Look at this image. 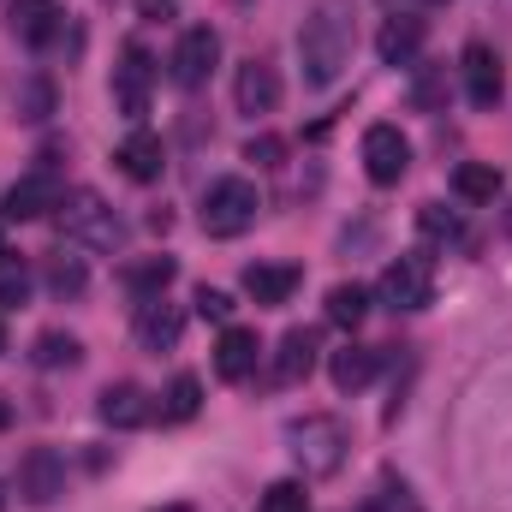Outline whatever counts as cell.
<instances>
[{
  "mask_svg": "<svg viewBox=\"0 0 512 512\" xmlns=\"http://www.w3.org/2000/svg\"><path fill=\"white\" fill-rule=\"evenodd\" d=\"M54 221H60L66 245H84V251H120V239H126L120 215L96 191H66L60 209H54Z\"/></svg>",
  "mask_w": 512,
  "mask_h": 512,
  "instance_id": "obj_3",
  "label": "cell"
},
{
  "mask_svg": "<svg viewBox=\"0 0 512 512\" xmlns=\"http://www.w3.org/2000/svg\"><path fill=\"white\" fill-rule=\"evenodd\" d=\"M197 316H203V322H221V328H233V298H227L221 286H197Z\"/></svg>",
  "mask_w": 512,
  "mask_h": 512,
  "instance_id": "obj_31",
  "label": "cell"
},
{
  "mask_svg": "<svg viewBox=\"0 0 512 512\" xmlns=\"http://www.w3.org/2000/svg\"><path fill=\"white\" fill-rule=\"evenodd\" d=\"M364 316H370V292H364L358 280H340V286L328 292V322H334V328H358Z\"/></svg>",
  "mask_w": 512,
  "mask_h": 512,
  "instance_id": "obj_25",
  "label": "cell"
},
{
  "mask_svg": "<svg viewBox=\"0 0 512 512\" xmlns=\"http://www.w3.org/2000/svg\"><path fill=\"white\" fill-rule=\"evenodd\" d=\"M137 12H143L149 24H167V18H173L179 6H173V0H137Z\"/></svg>",
  "mask_w": 512,
  "mask_h": 512,
  "instance_id": "obj_34",
  "label": "cell"
},
{
  "mask_svg": "<svg viewBox=\"0 0 512 512\" xmlns=\"http://www.w3.org/2000/svg\"><path fill=\"white\" fill-rule=\"evenodd\" d=\"M417 227H423L429 239H459V215H453L447 203H423V209H417Z\"/></svg>",
  "mask_w": 512,
  "mask_h": 512,
  "instance_id": "obj_30",
  "label": "cell"
},
{
  "mask_svg": "<svg viewBox=\"0 0 512 512\" xmlns=\"http://www.w3.org/2000/svg\"><path fill=\"white\" fill-rule=\"evenodd\" d=\"M114 161H120V173H126V179L155 185V179H161V167H167V149H161V137H155V131H131L126 143L114 149Z\"/></svg>",
  "mask_w": 512,
  "mask_h": 512,
  "instance_id": "obj_16",
  "label": "cell"
},
{
  "mask_svg": "<svg viewBox=\"0 0 512 512\" xmlns=\"http://www.w3.org/2000/svg\"><path fill=\"white\" fill-rule=\"evenodd\" d=\"M453 191H459L465 203H495V197H501V167H489V161H459V167H453Z\"/></svg>",
  "mask_w": 512,
  "mask_h": 512,
  "instance_id": "obj_22",
  "label": "cell"
},
{
  "mask_svg": "<svg viewBox=\"0 0 512 512\" xmlns=\"http://www.w3.org/2000/svg\"><path fill=\"white\" fill-rule=\"evenodd\" d=\"M215 66H221V36H215L209 24H191V30L179 36L173 60H167L173 84H179V90H197V84H209V72H215Z\"/></svg>",
  "mask_w": 512,
  "mask_h": 512,
  "instance_id": "obj_6",
  "label": "cell"
},
{
  "mask_svg": "<svg viewBox=\"0 0 512 512\" xmlns=\"http://www.w3.org/2000/svg\"><path fill=\"white\" fill-rule=\"evenodd\" d=\"M12 102H18V120H48V114H54V84H48L42 72H30Z\"/></svg>",
  "mask_w": 512,
  "mask_h": 512,
  "instance_id": "obj_26",
  "label": "cell"
},
{
  "mask_svg": "<svg viewBox=\"0 0 512 512\" xmlns=\"http://www.w3.org/2000/svg\"><path fill=\"white\" fill-rule=\"evenodd\" d=\"M233 102H239V114H251V120L280 108V78H274L268 60H245V66H239V78H233Z\"/></svg>",
  "mask_w": 512,
  "mask_h": 512,
  "instance_id": "obj_13",
  "label": "cell"
},
{
  "mask_svg": "<svg viewBox=\"0 0 512 512\" xmlns=\"http://www.w3.org/2000/svg\"><path fill=\"white\" fill-rule=\"evenodd\" d=\"M376 370H382V352L376 346H340L334 352V364H328V376L340 393H358V387L376 382Z\"/></svg>",
  "mask_w": 512,
  "mask_h": 512,
  "instance_id": "obj_19",
  "label": "cell"
},
{
  "mask_svg": "<svg viewBox=\"0 0 512 512\" xmlns=\"http://www.w3.org/2000/svg\"><path fill=\"white\" fill-rule=\"evenodd\" d=\"M60 179L48 173V167H36V173H24L12 191H6V221H42V215H54L60 209Z\"/></svg>",
  "mask_w": 512,
  "mask_h": 512,
  "instance_id": "obj_11",
  "label": "cell"
},
{
  "mask_svg": "<svg viewBox=\"0 0 512 512\" xmlns=\"http://www.w3.org/2000/svg\"><path fill=\"white\" fill-rule=\"evenodd\" d=\"M84 286H90V274H84L78 256H54L48 262V292L54 298H84Z\"/></svg>",
  "mask_w": 512,
  "mask_h": 512,
  "instance_id": "obj_27",
  "label": "cell"
},
{
  "mask_svg": "<svg viewBox=\"0 0 512 512\" xmlns=\"http://www.w3.org/2000/svg\"><path fill=\"white\" fill-rule=\"evenodd\" d=\"M429 298H435V262L423 251L393 256L387 274H382V304L387 310H423Z\"/></svg>",
  "mask_w": 512,
  "mask_h": 512,
  "instance_id": "obj_5",
  "label": "cell"
},
{
  "mask_svg": "<svg viewBox=\"0 0 512 512\" xmlns=\"http://www.w3.org/2000/svg\"><path fill=\"white\" fill-rule=\"evenodd\" d=\"M405 167H411L405 131L399 126H370L364 131V173H370V185H399Z\"/></svg>",
  "mask_w": 512,
  "mask_h": 512,
  "instance_id": "obj_8",
  "label": "cell"
},
{
  "mask_svg": "<svg viewBox=\"0 0 512 512\" xmlns=\"http://www.w3.org/2000/svg\"><path fill=\"white\" fill-rule=\"evenodd\" d=\"M0 352H6V328H0Z\"/></svg>",
  "mask_w": 512,
  "mask_h": 512,
  "instance_id": "obj_39",
  "label": "cell"
},
{
  "mask_svg": "<svg viewBox=\"0 0 512 512\" xmlns=\"http://www.w3.org/2000/svg\"><path fill=\"white\" fill-rule=\"evenodd\" d=\"M30 262L24 256H12V251H0V304H24L30 298Z\"/></svg>",
  "mask_w": 512,
  "mask_h": 512,
  "instance_id": "obj_28",
  "label": "cell"
},
{
  "mask_svg": "<svg viewBox=\"0 0 512 512\" xmlns=\"http://www.w3.org/2000/svg\"><path fill=\"white\" fill-rule=\"evenodd\" d=\"M6 423H12V405H6V399H0V429H6Z\"/></svg>",
  "mask_w": 512,
  "mask_h": 512,
  "instance_id": "obj_35",
  "label": "cell"
},
{
  "mask_svg": "<svg viewBox=\"0 0 512 512\" xmlns=\"http://www.w3.org/2000/svg\"><path fill=\"white\" fill-rule=\"evenodd\" d=\"M173 256H143V262H131L126 268V286L137 292V298H161L167 286H173Z\"/></svg>",
  "mask_w": 512,
  "mask_h": 512,
  "instance_id": "obj_24",
  "label": "cell"
},
{
  "mask_svg": "<svg viewBox=\"0 0 512 512\" xmlns=\"http://www.w3.org/2000/svg\"><path fill=\"white\" fill-rule=\"evenodd\" d=\"M179 334H185L179 304H167V298H143V304H137V340H143L149 352H173Z\"/></svg>",
  "mask_w": 512,
  "mask_h": 512,
  "instance_id": "obj_14",
  "label": "cell"
},
{
  "mask_svg": "<svg viewBox=\"0 0 512 512\" xmlns=\"http://www.w3.org/2000/svg\"><path fill=\"white\" fill-rule=\"evenodd\" d=\"M203 411V382L197 376H173L161 393V423H191Z\"/></svg>",
  "mask_w": 512,
  "mask_h": 512,
  "instance_id": "obj_23",
  "label": "cell"
},
{
  "mask_svg": "<svg viewBox=\"0 0 512 512\" xmlns=\"http://www.w3.org/2000/svg\"><path fill=\"white\" fill-rule=\"evenodd\" d=\"M96 411H102V423H108V429H137V423H149V399H143V387H131V382L102 387Z\"/></svg>",
  "mask_w": 512,
  "mask_h": 512,
  "instance_id": "obj_18",
  "label": "cell"
},
{
  "mask_svg": "<svg viewBox=\"0 0 512 512\" xmlns=\"http://www.w3.org/2000/svg\"><path fill=\"white\" fill-rule=\"evenodd\" d=\"M18 495H24L30 507H48L54 495H66V459H60L54 447H30V453L18 459Z\"/></svg>",
  "mask_w": 512,
  "mask_h": 512,
  "instance_id": "obj_10",
  "label": "cell"
},
{
  "mask_svg": "<svg viewBox=\"0 0 512 512\" xmlns=\"http://www.w3.org/2000/svg\"><path fill=\"white\" fill-rule=\"evenodd\" d=\"M501 221H507V239H512V203H507V215H501Z\"/></svg>",
  "mask_w": 512,
  "mask_h": 512,
  "instance_id": "obj_36",
  "label": "cell"
},
{
  "mask_svg": "<svg viewBox=\"0 0 512 512\" xmlns=\"http://www.w3.org/2000/svg\"><path fill=\"white\" fill-rule=\"evenodd\" d=\"M60 12H54V0H12V12H6V24L30 42V48H42V42H54V24Z\"/></svg>",
  "mask_w": 512,
  "mask_h": 512,
  "instance_id": "obj_21",
  "label": "cell"
},
{
  "mask_svg": "<svg viewBox=\"0 0 512 512\" xmlns=\"http://www.w3.org/2000/svg\"><path fill=\"white\" fill-rule=\"evenodd\" d=\"M286 453H292V465H298L304 483H322V477H334V471L346 465L352 429H346L340 417H328V411L292 417V423H286Z\"/></svg>",
  "mask_w": 512,
  "mask_h": 512,
  "instance_id": "obj_2",
  "label": "cell"
},
{
  "mask_svg": "<svg viewBox=\"0 0 512 512\" xmlns=\"http://www.w3.org/2000/svg\"><path fill=\"white\" fill-rule=\"evenodd\" d=\"M256 364H262V340H256V328H221L215 376H221V382H251Z\"/></svg>",
  "mask_w": 512,
  "mask_h": 512,
  "instance_id": "obj_12",
  "label": "cell"
},
{
  "mask_svg": "<svg viewBox=\"0 0 512 512\" xmlns=\"http://www.w3.org/2000/svg\"><path fill=\"white\" fill-rule=\"evenodd\" d=\"M256 209H262V197H256L251 179H215L203 191V233L209 239H239V233L256 227Z\"/></svg>",
  "mask_w": 512,
  "mask_h": 512,
  "instance_id": "obj_4",
  "label": "cell"
},
{
  "mask_svg": "<svg viewBox=\"0 0 512 512\" xmlns=\"http://www.w3.org/2000/svg\"><path fill=\"white\" fill-rule=\"evenodd\" d=\"M262 512H310L304 483H274V489H268V501H262Z\"/></svg>",
  "mask_w": 512,
  "mask_h": 512,
  "instance_id": "obj_32",
  "label": "cell"
},
{
  "mask_svg": "<svg viewBox=\"0 0 512 512\" xmlns=\"http://www.w3.org/2000/svg\"><path fill=\"white\" fill-rule=\"evenodd\" d=\"M352 48H358V6H352V0H316L310 18H304V30H298L304 84H310V90L340 84V72L352 66Z\"/></svg>",
  "mask_w": 512,
  "mask_h": 512,
  "instance_id": "obj_1",
  "label": "cell"
},
{
  "mask_svg": "<svg viewBox=\"0 0 512 512\" xmlns=\"http://www.w3.org/2000/svg\"><path fill=\"white\" fill-rule=\"evenodd\" d=\"M298 280H304V268H292V262H251L245 268V292L256 304H286L298 292Z\"/></svg>",
  "mask_w": 512,
  "mask_h": 512,
  "instance_id": "obj_17",
  "label": "cell"
},
{
  "mask_svg": "<svg viewBox=\"0 0 512 512\" xmlns=\"http://www.w3.org/2000/svg\"><path fill=\"white\" fill-rule=\"evenodd\" d=\"M161 512H191V507H161Z\"/></svg>",
  "mask_w": 512,
  "mask_h": 512,
  "instance_id": "obj_37",
  "label": "cell"
},
{
  "mask_svg": "<svg viewBox=\"0 0 512 512\" xmlns=\"http://www.w3.org/2000/svg\"><path fill=\"white\" fill-rule=\"evenodd\" d=\"M423 36H429V24L417 12H393L382 24V36H376V54H382L387 66H411L423 54Z\"/></svg>",
  "mask_w": 512,
  "mask_h": 512,
  "instance_id": "obj_15",
  "label": "cell"
},
{
  "mask_svg": "<svg viewBox=\"0 0 512 512\" xmlns=\"http://www.w3.org/2000/svg\"><path fill=\"white\" fill-rule=\"evenodd\" d=\"M149 84H155V60L143 42H126L120 48V66H114V108L126 120H143L149 114Z\"/></svg>",
  "mask_w": 512,
  "mask_h": 512,
  "instance_id": "obj_7",
  "label": "cell"
},
{
  "mask_svg": "<svg viewBox=\"0 0 512 512\" xmlns=\"http://www.w3.org/2000/svg\"><path fill=\"white\" fill-rule=\"evenodd\" d=\"M78 358H84V346H78L72 334H42V340H36V364H42V370H60V364L72 370Z\"/></svg>",
  "mask_w": 512,
  "mask_h": 512,
  "instance_id": "obj_29",
  "label": "cell"
},
{
  "mask_svg": "<svg viewBox=\"0 0 512 512\" xmlns=\"http://www.w3.org/2000/svg\"><path fill=\"white\" fill-rule=\"evenodd\" d=\"M280 155H286V143H280V137H268V131L245 143V161H256V167H280Z\"/></svg>",
  "mask_w": 512,
  "mask_h": 512,
  "instance_id": "obj_33",
  "label": "cell"
},
{
  "mask_svg": "<svg viewBox=\"0 0 512 512\" xmlns=\"http://www.w3.org/2000/svg\"><path fill=\"white\" fill-rule=\"evenodd\" d=\"M0 251H6V227H0Z\"/></svg>",
  "mask_w": 512,
  "mask_h": 512,
  "instance_id": "obj_38",
  "label": "cell"
},
{
  "mask_svg": "<svg viewBox=\"0 0 512 512\" xmlns=\"http://www.w3.org/2000/svg\"><path fill=\"white\" fill-rule=\"evenodd\" d=\"M310 370H316V334L310 328H292L280 340V352H274V382L292 387V382H304Z\"/></svg>",
  "mask_w": 512,
  "mask_h": 512,
  "instance_id": "obj_20",
  "label": "cell"
},
{
  "mask_svg": "<svg viewBox=\"0 0 512 512\" xmlns=\"http://www.w3.org/2000/svg\"><path fill=\"white\" fill-rule=\"evenodd\" d=\"M459 72H465V96H471V108H495V102H501L507 72H501V54H495L489 42H465Z\"/></svg>",
  "mask_w": 512,
  "mask_h": 512,
  "instance_id": "obj_9",
  "label": "cell"
}]
</instances>
